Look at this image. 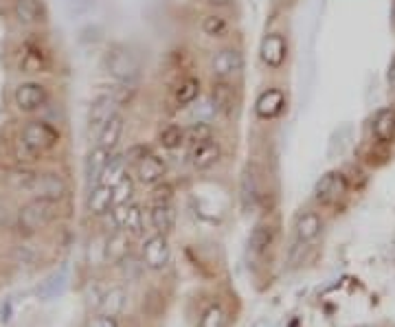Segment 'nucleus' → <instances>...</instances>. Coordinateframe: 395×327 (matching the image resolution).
I'll return each mask as SVG.
<instances>
[{"instance_id":"nucleus-37","label":"nucleus","mask_w":395,"mask_h":327,"mask_svg":"<svg viewBox=\"0 0 395 327\" xmlns=\"http://www.w3.org/2000/svg\"><path fill=\"white\" fill-rule=\"evenodd\" d=\"M211 5H215V7H229L233 0H209Z\"/></svg>"},{"instance_id":"nucleus-33","label":"nucleus","mask_w":395,"mask_h":327,"mask_svg":"<svg viewBox=\"0 0 395 327\" xmlns=\"http://www.w3.org/2000/svg\"><path fill=\"white\" fill-rule=\"evenodd\" d=\"M226 29H229V27H226V20L220 18V16H215V13H211V16H207V18L202 20V31H205L207 35H211V37L224 35Z\"/></svg>"},{"instance_id":"nucleus-20","label":"nucleus","mask_w":395,"mask_h":327,"mask_svg":"<svg viewBox=\"0 0 395 327\" xmlns=\"http://www.w3.org/2000/svg\"><path fill=\"white\" fill-rule=\"evenodd\" d=\"M373 134L380 143H391L395 138V110L382 108L373 117Z\"/></svg>"},{"instance_id":"nucleus-23","label":"nucleus","mask_w":395,"mask_h":327,"mask_svg":"<svg viewBox=\"0 0 395 327\" xmlns=\"http://www.w3.org/2000/svg\"><path fill=\"white\" fill-rule=\"evenodd\" d=\"M126 303H128V295L123 288H110L102 297V301H99V310L108 316H119L126 310Z\"/></svg>"},{"instance_id":"nucleus-34","label":"nucleus","mask_w":395,"mask_h":327,"mask_svg":"<svg viewBox=\"0 0 395 327\" xmlns=\"http://www.w3.org/2000/svg\"><path fill=\"white\" fill-rule=\"evenodd\" d=\"M114 189V207L116 204H126L130 198H132V194H134V182H132V178L130 176H126L121 182H119L116 187H112Z\"/></svg>"},{"instance_id":"nucleus-22","label":"nucleus","mask_w":395,"mask_h":327,"mask_svg":"<svg viewBox=\"0 0 395 327\" xmlns=\"http://www.w3.org/2000/svg\"><path fill=\"white\" fill-rule=\"evenodd\" d=\"M123 124H126V119L123 114H114L108 124L102 128V132H99V145L106 148V150H114L119 145V141H121V134H123Z\"/></svg>"},{"instance_id":"nucleus-14","label":"nucleus","mask_w":395,"mask_h":327,"mask_svg":"<svg viewBox=\"0 0 395 327\" xmlns=\"http://www.w3.org/2000/svg\"><path fill=\"white\" fill-rule=\"evenodd\" d=\"M112 220L126 233H141L143 231V213L136 204H116L112 207Z\"/></svg>"},{"instance_id":"nucleus-7","label":"nucleus","mask_w":395,"mask_h":327,"mask_svg":"<svg viewBox=\"0 0 395 327\" xmlns=\"http://www.w3.org/2000/svg\"><path fill=\"white\" fill-rule=\"evenodd\" d=\"M11 13L20 27H40L47 23V7L42 0H13Z\"/></svg>"},{"instance_id":"nucleus-39","label":"nucleus","mask_w":395,"mask_h":327,"mask_svg":"<svg viewBox=\"0 0 395 327\" xmlns=\"http://www.w3.org/2000/svg\"><path fill=\"white\" fill-rule=\"evenodd\" d=\"M363 327H367V325H363Z\"/></svg>"},{"instance_id":"nucleus-26","label":"nucleus","mask_w":395,"mask_h":327,"mask_svg":"<svg viewBox=\"0 0 395 327\" xmlns=\"http://www.w3.org/2000/svg\"><path fill=\"white\" fill-rule=\"evenodd\" d=\"M126 158L123 156H110L108 165L102 174V178H99L97 185H108V187H116L119 182H121L126 178Z\"/></svg>"},{"instance_id":"nucleus-1","label":"nucleus","mask_w":395,"mask_h":327,"mask_svg":"<svg viewBox=\"0 0 395 327\" xmlns=\"http://www.w3.org/2000/svg\"><path fill=\"white\" fill-rule=\"evenodd\" d=\"M57 143H59V130L44 119H33V121H27L23 130H20L13 152L18 160L29 162L51 152Z\"/></svg>"},{"instance_id":"nucleus-21","label":"nucleus","mask_w":395,"mask_h":327,"mask_svg":"<svg viewBox=\"0 0 395 327\" xmlns=\"http://www.w3.org/2000/svg\"><path fill=\"white\" fill-rule=\"evenodd\" d=\"M176 224V211L169 202H156L152 209V227L156 229V233L161 235H169Z\"/></svg>"},{"instance_id":"nucleus-12","label":"nucleus","mask_w":395,"mask_h":327,"mask_svg":"<svg viewBox=\"0 0 395 327\" xmlns=\"http://www.w3.org/2000/svg\"><path fill=\"white\" fill-rule=\"evenodd\" d=\"M222 156V148L220 143L209 138V141H202V143H193L191 150H189V162L193 170H209L213 167L217 160Z\"/></svg>"},{"instance_id":"nucleus-30","label":"nucleus","mask_w":395,"mask_h":327,"mask_svg":"<svg viewBox=\"0 0 395 327\" xmlns=\"http://www.w3.org/2000/svg\"><path fill=\"white\" fill-rule=\"evenodd\" d=\"M185 138L191 143H202V141H209L213 138V128L207 124V121H195V124H191L187 130H185Z\"/></svg>"},{"instance_id":"nucleus-19","label":"nucleus","mask_w":395,"mask_h":327,"mask_svg":"<svg viewBox=\"0 0 395 327\" xmlns=\"http://www.w3.org/2000/svg\"><path fill=\"white\" fill-rule=\"evenodd\" d=\"M108 160H110V150H106L102 145H97L88 154V158H86V180H88L90 187H95L99 182V178H102V174H104V170L108 165Z\"/></svg>"},{"instance_id":"nucleus-27","label":"nucleus","mask_w":395,"mask_h":327,"mask_svg":"<svg viewBox=\"0 0 395 327\" xmlns=\"http://www.w3.org/2000/svg\"><path fill=\"white\" fill-rule=\"evenodd\" d=\"M274 242V229L270 227V224H257V227L253 229L250 233V251L255 255H262L266 253Z\"/></svg>"},{"instance_id":"nucleus-36","label":"nucleus","mask_w":395,"mask_h":327,"mask_svg":"<svg viewBox=\"0 0 395 327\" xmlns=\"http://www.w3.org/2000/svg\"><path fill=\"white\" fill-rule=\"evenodd\" d=\"M387 79H389V86L395 90V55L391 59V64H389V71H387Z\"/></svg>"},{"instance_id":"nucleus-10","label":"nucleus","mask_w":395,"mask_h":327,"mask_svg":"<svg viewBox=\"0 0 395 327\" xmlns=\"http://www.w3.org/2000/svg\"><path fill=\"white\" fill-rule=\"evenodd\" d=\"M116 114V99L110 93H102L92 99V106L88 112V126L92 132H102V128Z\"/></svg>"},{"instance_id":"nucleus-32","label":"nucleus","mask_w":395,"mask_h":327,"mask_svg":"<svg viewBox=\"0 0 395 327\" xmlns=\"http://www.w3.org/2000/svg\"><path fill=\"white\" fill-rule=\"evenodd\" d=\"M185 141V130L181 126H167L161 132V145L167 150H176Z\"/></svg>"},{"instance_id":"nucleus-16","label":"nucleus","mask_w":395,"mask_h":327,"mask_svg":"<svg viewBox=\"0 0 395 327\" xmlns=\"http://www.w3.org/2000/svg\"><path fill=\"white\" fill-rule=\"evenodd\" d=\"M286 106V95L279 88H268L266 93L260 95L255 104V112L262 119H274L276 114H281Z\"/></svg>"},{"instance_id":"nucleus-17","label":"nucleus","mask_w":395,"mask_h":327,"mask_svg":"<svg viewBox=\"0 0 395 327\" xmlns=\"http://www.w3.org/2000/svg\"><path fill=\"white\" fill-rule=\"evenodd\" d=\"M86 207L92 215H104L114 207V189L108 185H95L90 187Z\"/></svg>"},{"instance_id":"nucleus-28","label":"nucleus","mask_w":395,"mask_h":327,"mask_svg":"<svg viewBox=\"0 0 395 327\" xmlns=\"http://www.w3.org/2000/svg\"><path fill=\"white\" fill-rule=\"evenodd\" d=\"M211 101L217 112H231L233 108V90L229 84H224V81H217V84H213V90H211Z\"/></svg>"},{"instance_id":"nucleus-29","label":"nucleus","mask_w":395,"mask_h":327,"mask_svg":"<svg viewBox=\"0 0 395 327\" xmlns=\"http://www.w3.org/2000/svg\"><path fill=\"white\" fill-rule=\"evenodd\" d=\"M257 180L253 176V172H244L242 176V185H240V200H242V207L248 211L255 207V202H257Z\"/></svg>"},{"instance_id":"nucleus-18","label":"nucleus","mask_w":395,"mask_h":327,"mask_svg":"<svg viewBox=\"0 0 395 327\" xmlns=\"http://www.w3.org/2000/svg\"><path fill=\"white\" fill-rule=\"evenodd\" d=\"M321 229H323V222H321V215H319V213H314V211L303 213L299 220H296V227H294L296 242L310 244L312 239L319 237Z\"/></svg>"},{"instance_id":"nucleus-3","label":"nucleus","mask_w":395,"mask_h":327,"mask_svg":"<svg viewBox=\"0 0 395 327\" xmlns=\"http://www.w3.org/2000/svg\"><path fill=\"white\" fill-rule=\"evenodd\" d=\"M106 71L116 79L121 81V84H134L141 75V64H138V59L134 57V53H130L123 47H114L112 51L106 53Z\"/></svg>"},{"instance_id":"nucleus-25","label":"nucleus","mask_w":395,"mask_h":327,"mask_svg":"<svg viewBox=\"0 0 395 327\" xmlns=\"http://www.w3.org/2000/svg\"><path fill=\"white\" fill-rule=\"evenodd\" d=\"M130 253V237L126 231L119 229L114 235H110L108 244H106V257L112 261V263H121Z\"/></svg>"},{"instance_id":"nucleus-15","label":"nucleus","mask_w":395,"mask_h":327,"mask_svg":"<svg viewBox=\"0 0 395 327\" xmlns=\"http://www.w3.org/2000/svg\"><path fill=\"white\" fill-rule=\"evenodd\" d=\"M165 162L163 158H158L156 154H143L141 160L136 162V176L138 180L143 182V185H156V182H161L165 176Z\"/></svg>"},{"instance_id":"nucleus-13","label":"nucleus","mask_w":395,"mask_h":327,"mask_svg":"<svg viewBox=\"0 0 395 327\" xmlns=\"http://www.w3.org/2000/svg\"><path fill=\"white\" fill-rule=\"evenodd\" d=\"M242 69H244V57L237 49H222V51H217L211 59V71L220 79L237 75Z\"/></svg>"},{"instance_id":"nucleus-24","label":"nucleus","mask_w":395,"mask_h":327,"mask_svg":"<svg viewBox=\"0 0 395 327\" xmlns=\"http://www.w3.org/2000/svg\"><path fill=\"white\" fill-rule=\"evenodd\" d=\"M198 97H200V79H195V77L183 79L181 84H178V88L174 90V101L178 108H187Z\"/></svg>"},{"instance_id":"nucleus-9","label":"nucleus","mask_w":395,"mask_h":327,"mask_svg":"<svg viewBox=\"0 0 395 327\" xmlns=\"http://www.w3.org/2000/svg\"><path fill=\"white\" fill-rule=\"evenodd\" d=\"M169 257H171V251H169L167 235L156 233V235H152L143 242V261H145L147 268L163 270L169 263Z\"/></svg>"},{"instance_id":"nucleus-5","label":"nucleus","mask_w":395,"mask_h":327,"mask_svg":"<svg viewBox=\"0 0 395 327\" xmlns=\"http://www.w3.org/2000/svg\"><path fill=\"white\" fill-rule=\"evenodd\" d=\"M18 69L25 75H42L49 73L51 69V55L49 51L40 44L33 42V40H27V42L18 49Z\"/></svg>"},{"instance_id":"nucleus-2","label":"nucleus","mask_w":395,"mask_h":327,"mask_svg":"<svg viewBox=\"0 0 395 327\" xmlns=\"http://www.w3.org/2000/svg\"><path fill=\"white\" fill-rule=\"evenodd\" d=\"M57 213H59V207L55 200L33 198L18 211V227L25 233H35L40 229L49 227V224L57 218Z\"/></svg>"},{"instance_id":"nucleus-4","label":"nucleus","mask_w":395,"mask_h":327,"mask_svg":"<svg viewBox=\"0 0 395 327\" xmlns=\"http://www.w3.org/2000/svg\"><path fill=\"white\" fill-rule=\"evenodd\" d=\"M49 99H51L49 88L44 84H40V81H23L13 90V106L23 114L40 112L42 108H47Z\"/></svg>"},{"instance_id":"nucleus-31","label":"nucleus","mask_w":395,"mask_h":327,"mask_svg":"<svg viewBox=\"0 0 395 327\" xmlns=\"http://www.w3.org/2000/svg\"><path fill=\"white\" fill-rule=\"evenodd\" d=\"M200 327H229V316H226L224 308H220V305H211L200 319Z\"/></svg>"},{"instance_id":"nucleus-38","label":"nucleus","mask_w":395,"mask_h":327,"mask_svg":"<svg viewBox=\"0 0 395 327\" xmlns=\"http://www.w3.org/2000/svg\"><path fill=\"white\" fill-rule=\"evenodd\" d=\"M253 327H266V323H264V321H260V323H255Z\"/></svg>"},{"instance_id":"nucleus-8","label":"nucleus","mask_w":395,"mask_h":327,"mask_svg":"<svg viewBox=\"0 0 395 327\" xmlns=\"http://www.w3.org/2000/svg\"><path fill=\"white\" fill-rule=\"evenodd\" d=\"M345 191H347V178L341 172H327L316 182L314 198L323 204H332V202H339L345 196Z\"/></svg>"},{"instance_id":"nucleus-35","label":"nucleus","mask_w":395,"mask_h":327,"mask_svg":"<svg viewBox=\"0 0 395 327\" xmlns=\"http://www.w3.org/2000/svg\"><path fill=\"white\" fill-rule=\"evenodd\" d=\"M90 327H119V323H116V319H114V316L102 314V316H97V319L90 323Z\"/></svg>"},{"instance_id":"nucleus-11","label":"nucleus","mask_w":395,"mask_h":327,"mask_svg":"<svg viewBox=\"0 0 395 327\" xmlns=\"http://www.w3.org/2000/svg\"><path fill=\"white\" fill-rule=\"evenodd\" d=\"M260 55H262V62H264L268 69H281L284 62H286V57H288V42L284 40V35H279V33H268V35L262 40Z\"/></svg>"},{"instance_id":"nucleus-6","label":"nucleus","mask_w":395,"mask_h":327,"mask_svg":"<svg viewBox=\"0 0 395 327\" xmlns=\"http://www.w3.org/2000/svg\"><path fill=\"white\" fill-rule=\"evenodd\" d=\"M27 191L33 194V198H47V200L59 202L66 196L68 187H66V180L59 174L44 172V174H33V180Z\"/></svg>"}]
</instances>
